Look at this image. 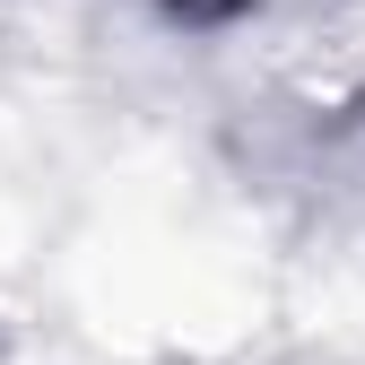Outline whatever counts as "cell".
<instances>
[{"mask_svg":"<svg viewBox=\"0 0 365 365\" xmlns=\"http://www.w3.org/2000/svg\"><path fill=\"white\" fill-rule=\"evenodd\" d=\"M157 9H174V18H192V26H226V18H244V9H261V0H157Z\"/></svg>","mask_w":365,"mask_h":365,"instance_id":"1","label":"cell"}]
</instances>
